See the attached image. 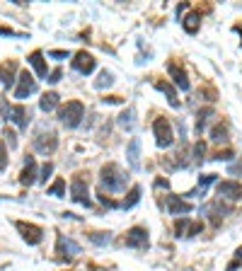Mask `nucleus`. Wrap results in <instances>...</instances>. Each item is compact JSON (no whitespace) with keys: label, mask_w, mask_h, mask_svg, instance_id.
<instances>
[{"label":"nucleus","mask_w":242,"mask_h":271,"mask_svg":"<svg viewBox=\"0 0 242 271\" xmlns=\"http://www.w3.org/2000/svg\"><path fill=\"white\" fill-rule=\"evenodd\" d=\"M100 177H102V187H107L109 191H124V189H126V182H129L126 172H124L116 162H107L102 167V172H100Z\"/></svg>","instance_id":"1"},{"label":"nucleus","mask_w":242,"mask_h":271,"mask_svg":"<svg viewBox=\"0 0 242 271\" xmlns=\"http://www.w3.org/2000/svg\"><path fill=\"white\" fill-rule=\"evenodd\" d=\"M58 119H61V124L63 126H68V129H75V126H80V121L85 119V104L78 102V100H73V102H68L58 112Z\"/></svg>","instance_id":"2"},{"label":"nucleus","mask_w":242,"mask_h":271,"mask_svg":"<svg viewBox=\"0 0 242 271\" xmlns=\"http://www.w3.org/2000/svg\"><path fill=\"white\" fill-rule=\"evenodd\" d=\"M0 112L5 114V119L12 124H17V129H27L29 119H32V112L22 104H8V102H0Z\"/></svg>","instance_id":"3"},{"label":"nucleus","mask_w":242,"mask_h":271,"mask_svg":"<svg viewBox=\"0 0 242 271\" xmlns=\"http://www.w3.org/2000/svg\"><path fill=\"white\" fill-rule=\"evenodd\" d=\"M153 133H155V143H158V148H170L172 145V140H175V133H172V124L167 119H155L153 124Z\"/></svg>","instance_id":"4"},{"label":"nucleus","mask_w":242,"mask_h":271,"mask_svg":"<svg viewBox=\"0 0 242 271\" xmlns=\"http://www.w3.org/2000/svg\"><path fill=\"white\" fill-rule=\"evenodd\" d=\"M37 92V80L29 70H22L17 78V87H15V100H27L29 94Z\"/></svg>","instance_id":"5"},{"label":"nucleus","mask_w":242,"mask_h":271,"mask_svg":"<svg viewBox=\"0 0 242 271\" xmlns=\"http://www.w3.org/2000/svg\"><path fill=\"white\" fill-rule=\"evenodd\" d=\"M58 148V136L54 131L49 133H37V138H34V150L41 153V155H54Z\"/></svg>","instance_id":"6"},{"label":"nucleus","mask_w":242,"mask_h":271,"mask_svg":"<svg viewBox=\"0 0 242 271\" xmlns=\"http://www.w3.org/2000/svg\"><path fill=\"white\" fill-rule=\"evenodd\" d=\"M70 66H73V70H78L80 75H90L94 68H97V61H94L87 51H78L73 56V63H70Z\"/></svg>","instance_id":"7"},{"label":"nucleus","mask_w":242,"mask_h":271,"mask_svg":"<svg viewBox=\"0 0 242 271\" xmlns=\"http://www.w3.org/2000/svg\"><path fill=\"white\" fill-rule=\"evenodd\" d=\"M17 230L22 233V237H25V242L27 244H39L41 240H44V230L34 223H22V220H19Z\"/></svg>","instance_id":"8"},{"label":"nucleus","mask_w":242,"mask_h":271,"mask_svg":"<svg viewBox=\"0 0 242 271\" xmlns=\"http://www.w3.org/2000/svg\"><path fill=\"white\" fill-rule=\"evenodd\" d=\"M126 247H133V250H140V247H148V230L146 228H131L126 233Z\"/></svg>","instance_id":"9"},{"label":"nucleus","mask_w":242,"mask_h":271,"mask_svg":"<svg viewBox=\"0 0 242 271\" xmlns=\"http://www.w3.org/2000/svg\"><path fill=\"white\" fill-rule=\"evenodd\" d=\"M204 211H206V215L211 218V223H213V225H221L225 215L230 213V208L223 206V201H211V204H206Z\"/></svg>","instance_id":"10"},{"label":"nucleus","mask_w":242,"mask_h":271,"mask_svg":"<svg viewBox=\"0 0 242 271\" xmlns=\"http://www.w3.org/2000/svg\"><path fill=\"white\" fill-rule=\"evenodd\" d=\"M70 194H73V201H78V204H83L90 208V199H87V182H85L83 177H75L73 182H70Z\"/></svg>","instance_id":"11"},{"label":"nucleus","mask_w":242,"mask_h":271,"mask_svg":"<svg viewBox=\"0 0 242 271\" xmlns=\"http://www.w3.org/2000/svg\"><path fill=\"white\" fill-rule=\"evenodd\" d=\"M218 194L225 199H230V201H240L242 199V184L240 182H218Z\"/></svg>","instance_id":"12"},{"label":"nucleus","mask_w":242,"mask_h":271,"mask_svg":"<svg viewBox=\"0 0 242 271\" xmlns=\"http://www.w3.org/2000/svg\"><path fill=\"white\" fill-rule=\"evenodd\" d=\"M165 208H167L170 215H186V213H191V204H186L184 199H179V196H167V199H165Z\"/></svg>","instance_id":"13"},{"label":"nucleus","mask_w":242,"mask_h":271,"mask_svg":"<svg viewBox=\"0 0 242 271\" xmlns=\"http://www.w3.org/2000/svg\"><path fill=\"white\" fill-rule=\"evenodd\" d=\"M126 158H129V165L133 172L140 169V140L138 138H131L129 140V148H126Z\"/></svg>","instance_id":"14"},{"label":"nucleus","mask_w":242,"mask_h":271,"mask_svg":"<svg viewBox=\"0 0 242 271\" xmlns=\"http://www.w3.org/2000/svg\"><path fill=\"white\" fill-rule=\"evenodd\" d=\"M167 73H170V78H172V83L177 85L179 90H189V78H186V73H184V68H179L177 63H170L167 66Z\"/></svg>","instance_id":"15"},{"label":"nucleus","mask_w":242,"mask_h":271,"mask_svg":"<svg viewBox=\"0 0 242 271\" xmlns=\"http://www.w3.org/2000/svg\"><path fill=\"white\" fill-rule=\"evenodd\" d=\"M56 250H58V254H63V257H78V254H80V244L75 242V240H70V237L61 235Z\"/></svg>","instance_id":"16"},{"label":"nucleus","mask_w":242,"mask_h":271,"mask_svg":"<svg viewBox=\"0 0 242 271\" xmlns=\"http://www.w3.org/2000/svg\"><path fill=\"white\" fill-rule=\"evenodd\" d=\"M37 179H39L37 177V162H34V158H27V165H25L22 175H19V184L29 187V184H34Z\"/></svg>","instance_id":"17"},{"label":"nucleus","mask_w":242,"mask_h":271,"mask_svg":"<svg viewBox=\"0 0 242 271\" xmlns=\"http://www.w3.org/2000/svg\"><path fill=\"white\" fill-rule=\"evenodd\" d=\"M15 73H17V63L15 61H5L3 66H0V83L5 85H12L15 83Z\"/></svg>","instance_id":"18"},{"label":"nucleus","mask_w":242,"mask_h":271,"mask_svg":"<svg viewBox=\"0 0 242 271\" xmlns=\"http://www.w3.org/2000/svg\"><path fill=\"white\" fill-rule=\"evenodd\" d=\"M182 24H184L186 34H196V32H199V24H201V12L191 10V12L184 17V22H182Z\"/></svg>","instance_id":"19"},{"label":"nucleus","mask_w":242,"mask_h":271,"mask_svg":"<svg viewBox=\"0 0 242 271\" xmlns=\"http://www.w3.org/2000/svg\"><path fill=\"white\" fill-rule=\"evenodd\" d=\"M29 66L37 70L39 78H46V75H49L46 73V63H44V54H41V51H34V54L29 56Z\"/></svg>","instance_id":"20"},{"label":"nucleus","mask_w":242,"mask_h":271,"mask_svg":"<svg viewBox=\"0 0 242 271\" xmlns=\"http://www.w3.org/2000/svg\"><path fill=\"white\" fill-rule=\"evenodd\" d=\"M39 107H41V112L51 114V112H54V109L58 107V94H56V92L41 94V100H39Z\"/></svg>","instance_id":"21"},{"label":"nucleus","mask_w":242,"mask_h":271,"mask_svg":"<svg viewBox=\"0 0 242 271\" xmlns=\"http://www.w3.org/2000/svg\"><path fill=\"white\" fill-rule=\"evenodd\" d=\"M228 136H230V131H228V124H215L213 129H211V140L213 143H228Z\"/></svg>","instance_id":"22"},{"label":"nucleus","mask_w":242,"mask_h":271,"mask_svg":"<svg viewBox=\"0 0 242 271\" xmlns=\"http://www.w3.org/2000/svg\"><path fill=\"white\" fill-rule=\"evenodd\" d=\"M155 87H158L160 92H165V94H167V102L172 104V107H179L177 92H175V87H172V85H170V83H162V80H158V83H155Z\"/></svg>","instance_id":"23"},{"label":"nucleus","mask_w":242,"mask_h":271,"mask_svg":"<svg viewBox=\"0 0 242 271\" xmlns=\"http://www.w3.org/2000/svg\"><path fill=\"white\" fill-rule=\"evenodd\" d=\"M138 201H140V187H133L129 191V199L121 204V208H133V206L138 204Z\"/></svg>","instance_id":"24"},{"label":"nucleus","mask_w":242,"mask_h":271,"mask_svg":"<svg viewBox=\"0 0 242 271\" xmlns=\"http://www.w3.org/2000/svg\"><path fill=\"white\" fill-rule=\"evenodd\" d=\"M112 83H114V75L109 73V70H102V73H100V78L94 80V87H97V90H102V87H109Z\"/></svg>","instance_id":"25"},{"label":"nucleus","mask_w":242,"mask_h":271,"mask_svg":"<svg viewBox=\"0 0 242 271\" xmlns=\"http://www.w3.org/2000/svg\"><path fill=\"white\" fill-rule=\"evenodd\" d=\"M65 194V179L58 177L51 187H49V196H63Z\"/></svg>","instance_id":"26"},{"label":"nucleus","mask_w":242,"mask_h":271,"mask_svg":"<svg viewBox=\"0 0 242 271\" xmlns=\"http://www.w3.org/2000/svg\"><path fill=\"white\" fill-rule=\"evenodd\" d=\"M90 240H92L94 244H100V247H104V244L112 242V235L109 233H92L90 235Z\"/></svg>","instance_id":"27"},{"label":"nucleus","mask_w":242,"mask_h":271,"mask_svg":"<svg viewBox=\"0 0 242 271\" xmlns=\"http://www.w3.org/2000/svg\"><path fill=\"white\" fill-rule=\"evenodd\" d=\"M119 124L124 126V129H131V126H133V109H126V112H121Z\"/></svg>","instance_id":"28"},{"label":"nucleus","mask_w":242,"mask_h":271,"mask_svg":"<svg viewBox=\"0 0 242 271\" xmlns=\"http://www.w3.org/2000/svg\"><path fill=\"white\" fill-rule=\"evenodd\" d=\"M208 116H213V109H206V112L199 114V124H196V131H199V133L204 131V126H206V121H208Z\"/></svg>","instance_id":"29"},{"label":"nucleus","mask_w":242,"mask_h":271,"mask_svg":"<svg viewBox=\"0 0 242 271\" xmlns=\"http://www.w3.org/2000/svg\"><path fill=\"white\" fill-rule=\"evenodd\" d=\"M240 264H242V247L237 250V252H235V259H233V262L228 264V271H237V269H240Z\"/></svg>","instance_id":"30"},{"label":"nucleus","mask_w":242,"mask_h":271,"mask_svg":"<svg viewBox=\"0 0 242 271\" xmlns=\"http://www.w3.org/2000/svg\"><path fill=\"white\" fill-rule=\"evenodd\" d=\"M215 177H218V175H206V177H201V179H199V189H204V191H206V189L215 182Z\"/></svg>","instance_id":"31"},{"label":"nucleus","mask_w":242,"mask_h":271,"mask_svg":"<svg viewBox=\"0 0 242 271\" xmlns=\"http://www.w3.org/2000/svg\"><path fill=\"white\" fill-rule=\"evenodd\" d=\"M201 228H204L201 223H191V225H186L184 237H194V235H199V233H201Z\"/></svg>","instance_id":"32"},{"label":"nucleus","mask_w":242,"mask_h":271,"mask_svg":"<svg viewBox=\"0 0 242 271\" xmlns=\"http://www.w3.org/2000/svg\"><path fill=\"white\" fill-rule=\"evenodd\" d=\"M51 172H54V165H51V162H46V165L41 167V175H39V182H46V179L51 177Z\"/></svg>","instance_id":"33"},{"label":"nucleus","mask_w":242,"mask_h":271,"mask_svg":"<svg viewBox=\"0 0 242 271\" xmlns=\"http://www.w3.org/2000/svg\"><path fill=\"white\" fill-rule=\"evenodd\" d=\"M5 143H8L10 148H15V145H17V136H15V131H5Z\"/></svg>","instance_id":"34"},{"label":"nucleus","mask_w":242,"mask_h":271,"mask_svg":"<svg viewBox=\"0 0 242 271\" xmlns=\"http://www.w3.org/2000/svg\"><path fill=\"white\" fill-rule=\"evenodd\" d=\"M186 225H189V220H186V218H184V220H182V218L177 220V235H179V237H184V233H186Z\"/></svg>","instance_id":"35"},{"label":"nucleus","mask_w":242,"mask_h":271,"mask_svg":"<svg viewBox=\"0 0 242 271\" xmlns=\"http://www.w3.org/2000/svg\"><path fill=\"white\" fill-rule=\"evenodd\" d=\"M8 165V155H5V143H0V169H5Z\"/></svg>","instance_id":"36"},{"label":"nucleus","mask_w":242,"mask_h":271,"mask_svg":"<svg viewBox=\"0 0 242 271\" xmlns=\"http://www.w3.org/2000/svg\"><path fill=\"white\" fill-rule=\"evenodd\" d=\"M194 155H196V158H199V160H201V158H204V155H206V145H204V143H196Z\"/></svg>","instance_id":"37"},{"label":"nucleus","mask_w":242,"mask_h":271,"mask_svg":"<svg viewBox=\"0 0 242 271\" xmlns=\"http://www.w3.org/2000/svg\"><path fill=\"white\" fill-rule=\"evenodd\" d=\"M58 80H61V70H58V68H56L54 73L49 75V80H46V83H51V85H54V83H58Z\"/></svg>","instance_id":"38"},{"label":"nucleus","mask_w":242,"mask_h":271,"mask_svg":"<svg viewBox=\"0 0 242 271\" xmlns=\"http://www.w3.org/2000/svg\"><path fill=\"white\" fill-rule=\"evenodd\" d=\"M51 58H68V51H49Z\"/></svg>","instance_id":"39"},{"label":"nucleus","mask_w":242,"mask_h":271,"mask_svg":"<svg viewBox=\"0 0 242 271\" xmlns=\"http://www.w3.org/2000/svg\"><path fill=\"white\" fill-rule=\"evenodd\" d=\"M0 34H3V37H17V32H12V29H8V27H0Z\"/></svg>","instance_id":"40"},{"label":"nucleus","mask_w":242,"mask_h":271,"mask_svg":"<svg viewBox=\"0 0 242 271\" xmlns=\"http://www.w3.org/2000/svg\"><path fill=\"white\" fill-rule=\"evenodd\" d=\"M100 201H102L104 206H109V208H116V204H114L112 199H107V196H102V194H100Z\"/></svg>","instance_id":"41"},{"label":"nucleus","mask_w":242,"mask_h":271,"mask_svg":"<svg viewBox=\"0 0 242 271\" xmlns=\"http://www.w3.org/2000/svg\"><path fill=\"white\" fill-rule=\"evenodd\" d=\"M230 158H233L230 150H225V153H218V155H215V160H230Z\"/></svg>","instance_id":"42"},{"label":"nucleus","mask_w":242,"mask_h":271,"mask_svg":"<svg viewBox=\"0 0 242 271\" xmlns=\"http://www.w3.org/2000/svg\"><path fill=\"white\" fill-rule=\"evenodd\" d=\"M235 172H242V162H240V165H233V167H230V175H235Z\"/></svg>","instance_id":"43"}]
</instances>
